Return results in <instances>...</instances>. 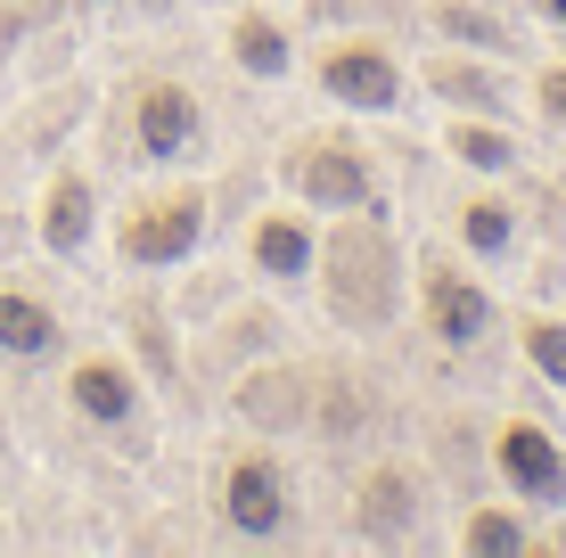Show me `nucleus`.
<instances>
[{"label": "nucleus", "mask_w": 566, "mask_h": 558, "mask_svg": "<svg viewBox=\"0 0 566 558\" xmlns=\"http://www.w3.org/2000/svg\"><path fill=\"white\" fill-rule=\"evenodd\" d=\"M321 280H328V313L345 329H378L395 320V296H402V263H395V239L369 222H345L337 239L321 246Z\"/></svg>", "instance_id": "f257e3e1"}, {"label": "nucleus", "mask_w": 566, "mask_h": 558, "mask_svg": "<svg viewBox=\"0 0 566 558\" xmlns=\"http://www.w3.org/2000/svg\"><path fill=\"white\" fill-rule=\"evenodd\" d=\"M198 230H206V198L198 189H172V198H156L148 214L124 222V255L132 263H181L198 246Z\"/></svg>", "instance_id": "f03ea898"}, {"label": "nucleus", "mask_w": 566, "mask_h": 558, "mask_svg": "<svg viewBox=\"0 0 566 558\" xmlns=\"http://www.w3.org/2000/svg\"><path fill=\"white\" fill-rule=\"evenodd\" d=\"M321 91L328 99H345V107H395L402 99V74H395V57H386L378 42H337L321 57Z\"/></svg>", "instance_id": "7ed1b4c3"}, {"label": "nucleus", "mask_w": 566, "mask_h": 558, "mask_svg": "<svg viewBox=\"0 0 566 558\" xmlns=\"http://www.w3.org/2000/svg\"><path fill=\"white\" fill-rule=\"evenodd\" d=\"M493 460H501V476H510L525 502H542V509L566 502V460H558V444L534 428V419H510V428H501V444H493Z\"/></svg>", "instance_id": "20e7f679"}, {"label": "nucleus", "mask_w": 566, "mask_h": 558, "mask_svg": "<svg viewBox=\"0 0 566 558\" xmlns=\"http://www.w3.org/2000/svg\"><path fill=\"white\" fill-rule=\"evenodd\" d=\"M222 509H230V526L239 534H280L287 526V485H280V468L271 460H239L230 468V485H222Z\"/></svg>", "instance_id": "39448f33"}, {"label": "nucleus", "mask_w": 566, "mask_h": 558, "mask_svg": "<svg viewBox=\"0 0 566 558\" xmlns=\"http://www.w3.org/2000/svg\"><path fill=\"white\" fill-rule=\"evenodd\" d=\"M296 198L321 206V214H354V206L369 198V165L354 157V148H312V157L296 165Z\"/></svg>", "instance_id": "423d86ee"}, {"label": "nucleus", "mask_w": 566, "mask_h": 558, "mask_svg": "<svg viewBox=\"0 0 566 558\" xmlns=\"http://www.w3.org/2000/svg\"><path fill=\"white\" fill-rule=\"evenodd\" d=\"M484 320H493V296H484L476 280H460V272H427V329H436L443 345H476L484 337Z\"/></svg>", "instance_id": "0eeeda50"}, {"label": "nucleus", "mask_w": 566, "mask_h": 558, "mask_svg": "<svg viewBox=\"0 0 566 558\" xmlns=\"http://www.w3.org/2000/svg\"><path fill=\"white\" fill-rule=\"evenodd\" d=\"M140 148H148V157H181V148H198V99H189L181 83H148L140 91Z\"/></svg>", "instance_id": "6e6552de"}, {"label": "nucleus", "mask_w": 566, "mask_h": 558, "mask_svg": "<svg viewBox=\"0 0 566 558\" xmlns=\"http://www.w3.org/2000/svg\"><path fill=\"white\" fill-rule=\"evenodd\" d=\"M411 517H419V485H411L402 468H378V476L361 485V534H369V543H395Z\"/></svg>", "instance_id": "1a4fd4ad"}, {"label": "nucleus", "mask_w": 566, "mask_h": 558, "mask_svg": "<svg viewBox=\"0 0 566 558\" xmlns=\"http://www.w3.org/2000/svg\"><path fill=\"white\" fill-rule=\"evenodd\" d=\"M239 411L247 419H263V428H296V419H312V387L304 378H247V394H239Z\"/></svg>", "instance_id": "9d476101"}, {"label": "nucleus", "mask_w": 566, "mask_h": 558, "mask_svg": "<svg viewBox=\"0 0 566 558\" xmlns=\"http://www.w3.org/2000/svg\"><path fill=\"white\" fill-rule=\"evenodd\" d=\"M312 255H321V246H312V230L304 222H287V214H271L263 230H255V263L271 280H304L312 272Z\"/></svg>", "instance_id": "9b49d317"}, {"label": "nucleus", "mask_w": 566, "mask_h": 558, "mask_svg": "<svg viewBox=\"0 0 566 558\" xmlns=\"http://www.w3.org/2000/svg\"><path fill=\"white\" fill-rule=\"evenodd\" d=\"M42 239H50V255H74V246L91 239V189H83V181H57V189H50Z\"/></svg>", "instance_id": "f8f14e48"}, {"label": "nucleus", "mask_w": 566, "mask_h": 558, "mask_svg": "<svg viewBox=\"0 0 566 558\" xmlns=\"http://www.w3.org/2000/svg\"><path fill=\"white\" fill-rule=\"evenodd\" d=\"M57 345V320L42 313L33 296H0V354H50Z\"/></svg>", "instance_id": "ddd939ff"}, {"label": "nucleus", "mask_w": 566, "mask_h": 558, "mask_svg": "<svg viewBox=\"0 0 566 558\" xmlns=\"http://www.w3.org/2000/svg\"><path fill=\"white\" fill-rule=\"evenodd\" d=\"M436 99H460V107H484V115H493L510 91H501V74L468 66V57H436Z\"/></svg>", "instance_id": "4468645a"}, {"label": "nucleus", "mask_w": 566, "mask_h": 558, "mask_svg": "<svg viewBox=\"0 0 566 558\" xmlns=\"http://www.w3.org/2000/svg\"><path fill=\"white\" fill-rule=\"evenodd\" d=\"M74 402H83L91 419H132V378L107 370V361H83V370H74Z\"/></svg>", "instance_id": "2eb2a0df"}, {"label": "nucleus", "mask_w": 566, "mask_h": 558, "mask_svg": "<svg viewBox=\"0 0 566 558\" xmlns=\"http://www.w3.org/2000/svg\"><path fill=\"white\" fill-rule=\"evenodd\" d=\"M460 239H468V255H510V239H517V214L501 198H476L460 214Z\"/></svg>", "instance_id": "dca6fc26"}, {"label": "nucleus", "mask_w": 566, "mask_h": 558, "mask_svg": "<svg viewBox=\"0 0 566 558\" xmlns=\"http://www.w3.org/2000/svg\"><path fill=\"white\" fill-rule=\"evenodd\" d=\"M230 50H239L247 74H280V66H287V42H280V25H271V17H239Z\"/></svg>", "instance_id": "f3484780"}, {"label": "nucleus", "mask_w": 566, "mask_h": 558, "mask_svg": "<svg viewBox=\"0 0 566 558\" xmlns=\"http://www.w3.org/2000/svg\"><path fill=\"white\" fill-rule=\"evenodd\" d=\"M452 157L476 165V172H510V140L493 124H452Z\"/></svg>", "instance_id": "a211bd4d"}, {"label": "nucleus", "mask_w": 566, "mask_h": 558, "mask_svg": "<svg viewBox=\"0 0 566 558\" xmlns=\"http://www.w3.org/2000/svg\"><path fill=\"white\" fill-rule=\"evenodd\" d=\"M460 543L476 550V558H493V550H525V526H517L510 509H476V517H468V534H460Z\"/></svg>", "instance_id": "6ab92c4d"}, {"label": "nucleus", "mask_w": 566, "mask_h": 558, "mask_svg": "<svg viewBox=\"0 0 566 558\" xmlns=\"http://www.w3.org/2000/svg\"><path fill=\"white\" fill-rule=\"evenodd\" d=\"M525 361L566 394V329H558V320H525Z\"/></svg>", "instance_id": "aec40b11"}, {"label": "nucleus", "mask_w": 566, "mask_h": 558, "mask_svg": "<svg viewBox=\"0 0 566 558\" xmlns=\"http://www.w3.org/2000/svg\"><path fill=\"white\" fill-rule=\"evenodd\" d=\"M312 402H321V435H328V444H345V435L361 428V394L345 387V378H337V387H312Z\"/></svg>", "instance_id": "412c9836"}, {"label": "nucleus", "mask_w": 566, "mask_h": 558, "mask_svg": "<svg viewBox=\"0 0 566 558\" xmlns=\"http://www.w3.org/2000/svg\"><path fill=\"white\" fill-rule=\"evenodd\" d=\"M443 33H460V42H484V50H510V33H501L493 17H476V9H443Z\"/></svg>", "instance_id": "4be33fe9"}, {"label": "nucleus", "mask_w": 566, "mask_h": 558, "mask_svg": "<svg viewBox=\"0 0 566 558\" xmlns=\"http://www.w3.org/2000/svg\"><path fill=\"white\" fill-rule=\"evenodd\" d=\"M542 115H551V124H566V66L542 74Z\"/></svg>", "instance_id": "5701e85b"}, {"label": "nucleus", "mask_w": 566, "mask_h": 558, "mask_svg": "<svg viewBox=\"0 0 566 558\" xmlns=\"http://www.w3.org/2000/svg\"><path fill=\"white\" fill-rule=\"evenodd\" d=\"M534 9H542V17H551V25H566V0H534Z\"/></svg>", "instance_id": "b1692460"}]
</instances>
